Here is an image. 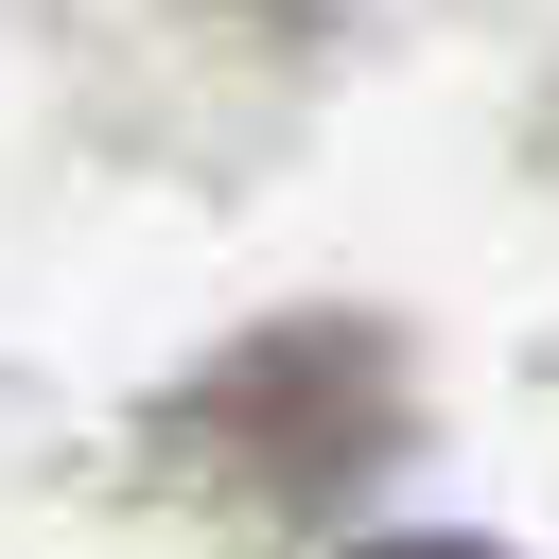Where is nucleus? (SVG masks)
<instances>
[{
  "label": "nucleus",
  "mask_w": 559,
  "mask_h": 559,
  "mask_svg": "<svg viewBox=\"0 0 559 559\" xmlns=\"http://www.w3.org/2000/svg\"><path fill=\"white\" fill-rule=\"evenodd\" d=\"M367 559H472V542H367Z\"/></svg>",
  "instance_id": "1"
}]
</instances>
